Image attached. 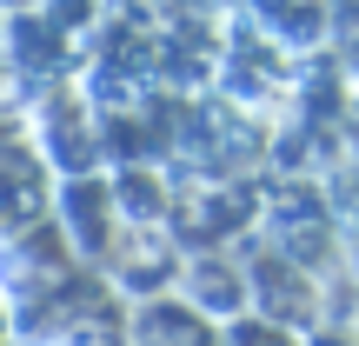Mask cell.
<instances>
[{
  "instance_id": "1",
  "label": "cell",
  "mask_w": 359,
  "mask_h": 346,
  "mask_svg": "<svg viewBox=\"0 0 359 346\" xmlns=\"http://www.w3.org/2000/svg\"><path fill=\"white\" fill-rule=\"evenodd\" d=\"M0 333H7V313H0Z\"/></svg>"
}]
</instances>
